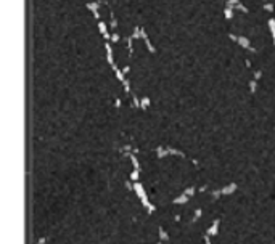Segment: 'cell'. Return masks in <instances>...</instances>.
Returning <instances> with one entry per match:
<instances>
[{"label": "cell", "instance_id": "13", "mask_svg": "<svg viewBox=\"0 0 275 244\" xmlns=\"http://www.w3.org/2000/svg\"><path fill=\"white\" fill-rule=\"evenodd\" d=\"M148 108H150V98H148V96H143L142 100H140V109L146 111Z\"/></svg>", "mask_w": 275, "mask_h": 244}, {"label": "cell", "instance_id": "19", "mask_svg": "<svg viewBox=\"0 0 275 244\" xmlns=\"http://www.w3.org/2000/svg\"><path fill=\"white\" fill-rule=\"evenodd\" d=\"M256 87H257V80H256V79H253V80L249 82V92L256 93Z\"/></svg>", "mask_w": 275, "mask_h": 244}, {"label": "cell", "instance_id": "25", "mask_svg": "<svg viewBox=\"0 0 275 244\" xmlns=\"http://www.w3.org/2000/svg\"><path fill=\"white\" fill-rule=\"evenodd\" d=\"M203 239H204V244H211V236L209 235H204V236H203Z\"/></svg>", "mask_w": 275, "mask_h": 244}, {"label": "cell", "instance_id": "11", "mask_svg": "<svg viewBox=\"0 0 275 244\" xmlns=\"http://www.w3.org/2000/svg\"><path fill=\"white\" fill-rule=\"evenodd\" d=\"M167 154H169V149H167V148H164V146L156 148V156H158V159H162V157L167 156Z\"/></svg>", "mask_w": 275, "mask_h": 244}, {"label": "cell", "instance_id": "18", "mask_svg": "<svg viewBox=\"0 0 275 244\" xmlns=\"http://www.w3.org/2000/svg\"><path fill=\"white\" fill-rule=\"evenodd\" d=\"M240 3H241L240 0H227V7H229V8H237Z\"/></svg>", "mask_w": 275, "mask_h": 244}, {"label": "cell", "instance_id": "3", "mask_svg": "<svg viewBox=\"0 0 275 244\" xmlns=\"http://www.w3.org/2000/svg\"><path fill=\"white\" fill-rule=\"evenodd\" d=\"M237 190H238L237 183H229V185H225V186L221 188V193H222V196H230V194H233Z\"/></svg>", "mask_w": 275, "mask_h": 244}, {"label": "cell", "instance_id": "7", "mask_svg": "<svg viewBox=\"0 0 275 244\" xmlns=\"http://www.w3.org/2000/svg\"><path fill=\"white\" fill-rule=\"evenodd\" d=\"M105 50H106V61L110 63V66L114 64V58H113V48H111V44L106 42L105 44Z\"/></svg>", "mask_w": 275, "mask_h": 244}, {"label": "cell", "instance_id": "22", "mask_svg": "<svg viewBox=\"0 0 275 244\" xmlns=\"http://www.w3.org/2000/svg\"><path fill=\"white\" fill-rule=\"evenodd\" d=\"M110 42H113V44H118L119 42V34H111V39H110Z\"/></svg>", "mask_w": 275, "mask_h": 244}, {"label": "cell", "instance_id": "12", "mask_svg": "<svg viewBox=\"0 0 275 244\" xmlns=\"http://www.w3.org/2000/svg\"><path fill=\"white\" fill-rule=\"evenodd\" d=\"M129 180L130 182H138V180H140V170H137V169H134L132 172H130L129 174Z\"/></svg>", "mask_w": 275, "mask_h": 244}, {"label": "cell", "instance_id": "9", "mask_svg": "<svg viewBox=\"0 0 275 244\" xmlns=\"http://www.w3.org/2000/svg\"><path fill=\"white\" fill-rule=\"evenodd\" d=\"M158 238H159V241H162V243L169 241V233L164 230V226H159L158 228Z\"/></svg>", "mask_w": 275, "mask_h": 244}, {"label": "cell", "instance_id": "5", "mask_svg": "<svg viewBox=\"0 0 275 244\" xmlns=\"http://www.w3.org/2000/svg\"><path fill=\"white\" fill-rule=\"evenodd\" d=\"M188 201H190V196H187L185 193H182V194L175 196L172 199V204H175V206H183V204H187Z\"/></svg>", "mask_w": 275, "mask_h": 244}, {"label": "cell", "instance_id": "20", "mask_svg": "<svg viewBox=\"0 0 275 244\" xmlns=\"http://www.w3.org/2000/svg\"><path fill=\"white\" fill-rule=\"evenodd\" d=\"M126 42H127V48H129V53H132V48H134V39L132 37H127L126 39Z\"/></svg>", "mask_w": 275, "mask_h": 244}, {"label": "cell", "instance_id": "16", "mask_svg": "<svg viewBox=\"0 0 275 244\" xmlns=\"http://www.w3.org/2000/svg\"><path fill=\"white\" fill-rule=\"evenodd\" d=\"M183 193H185L187 196H190V198H192V196H195V193H196V188H195V186H187Z\"/></svg>", "mask_w": 275, "mask_h": 244}, {"label": "cell", "instance_id": "23", "mask_svg": "<svg viewBox=\"0 0 275 244\" xmlns=\"http://www.w3.org/2000/svg\"><path fill=\"white\" fill-rule=\"evenodd\" d=\"M122 85H124V90H126V93H130V84H129V80L122 82Z\"/></svg>", "mask_w": 275, "mask_h": 244}, {"label": "cell", "instance_id": "4", "mask_svg": "<svg viewBox=\"0 0 275 244\" xmlns=\"http://www.w3.org/2000/svg\"><path fill=\"white\" fill-rule=\"evenodd\" d=\"M219 225H221V220L216 218L212 223H211V226L206 230V235H209V236H217L219 235Z\"/></svg>", "mask_w": 275, "mask_h": 244}, {"label": "cell", "instance_id": "28", "mask_svg": "<svg viewBox=\"0 0 275 244\" xmlns=\"http://www.w3.org/2000/svg\"><path fill=\"white\" fill-rule=\"evenodd\" d=\"M129 71H130V68H129V66H126V68L122 69V72H124V74H129Z\"/></svg>", "mask_w": 275, "mask_h": 244}, {"label": "cell", "instance_id": "17", "mask_svg": "<svg viewBox=\"0 0 275 244\" xmlns=\"http://www.w3.org/2000/svg\"><path fill=\"white\" fill-rule=\"evenodd\" d=\"M201 214H203V212H201V209H196V210H195V215L192 217V222H190V223H195V222H198V220L201 218Z\"/></svg>", "mask_w": 275, "mask_h": 244}, {"label": "cell", "instance_id": "29", "mask_svg": "<svg viewBox=\"0 0 275 244\" xmlns=\"http://www.w3.org/2000/svg\"><path fill=\"white\" fill-rule=\"evenodd\" d=\"M47 243V238H42L40 241H37V244H45Z\"/></svg>", "mask_w": 275, "mask_h": 244}, {"label": "cell", "instance_id": "14", "mask_svg": "<svg viewBox=\"0 0 275 244\" xmlns=\"http://www.w3.org/2000/svg\"><path fill=\"white\" fill-rule=\"evenodd\" d=\"M269 29H270V34H272L274 44H275V19H269Z\"/></svg>", "mask_w": 275, "mask_h": 244}, {"label": "cell", "instance_id": "10", "mask_svg": "<svg viewBox=\"0 0 275 244\" xmlns=\"http://www.w3.org/2000/svg\"><path fill=\"white\" fill-rule=\"evenodd\" d=\"M127 157L130 159V162H132V166H134V169H137V170H140V162H138V159H137V156L135 154H132L130 151H127Z\"/></svg>", "mask_w": 275, "mask_h": 244}, {"label": "cell", "instance_id": "2", "mask_svg": "<svg viewBox=\"0 0 275 244\" xmlns=\"http://www.w3.org/2000/svg\"><path fill=\"white\" fill-rule=\"evenodd\" d=\"M237 44L241 47V48H246V50H249V52H256V50L251 47L249 44V39L248 37H243V35H238V39H237Z\"/></svg>", "mask_w": 275, "mask_h": 244}, {"label": "cell", "instance_id": "24", "mask_svg": "<svg viewBox=\"0 0 275 244\" xmlns=\"http://www.w3.org/2000/svg\"><path fill=\"white\" fill-rule=\"evenodd\" d=\"M264 8H265V11H270V13H272V11H274V5H272V3H265Z\"/></svg>", "mask_w": 275, "mask_h": 244}, {"label": "cell", "instance_id": "15", "mask_svg": "<svg viewBox=\"0 0 275 244\" xmlns=\"http://www.w3.org/2000/svg\"><path fill=\"white\" fill-rule=\"evenodd\" d=\"M224 16H225V19H232L233 18V8H229V7H225V10H224Z\"/></svg>", "mask_w": 275, "mask_h": 244}, {"label": "cell", "instance_id": "26", "mask_svg": "<svg viewBox=\"0 0 275 244\" xmlns=\"http://www.w3.org/2000/svg\"><path fill=\"white\" fill-rule=\"evenodd\" d=\"M116 26H118L116 18H111V27H113V29H116Z\"/></svg>", "mask_w": 275, "mask_h": 244}, {"label": "cell", "instance_id": "1", "mask_svg": "<svg viewBox=\"0 0 275 244\" xmlns=\"http://www.w3.org/2000/svg\"><path fill=\"white\" fill-rule=\"evenodd\" d=\"M134 193H135V194H137V198L140 199L142 206L145 207L146 210H148V214H153V212L156 210V207H154L153 204L150 202V199H148V194H146L145 188H143V185H142L140 182H135V183H134Z\"/></svg>", "mask_w": 275, "mask_h": 244}, {"label": "cell", "instance_id": "27", "mask_svg": "<svg viewBox=\"0 0 275 244\" xmlns=\"http://www.w3.org/2000/svg\"><path fill=\"white\" fill-rule=\"evenodd\" d=\"M261 76H262V72H261V71H257V72H254V79H256V80H257V79L261 77Z\"/></svg>", "mask_w": 275, "mask_h": 244}, {"label": "cell", "instance_id": "8", "mask_svg": "<svg viewBox=\"0 0 275 244\" xmlns=\"http://www.w3.org/2000/svg\"><path fill=\"white\" fill-rule=\"evenodd\" d=\"M87 8H89V11L93 13V16L97 19L100 18V15H98V8H100V5H98L97 2H89V3H87Z\"/></svg>", "mask_w": 275, "mask_h": 244}, {"label": "cell", "instance_id": "21", "mask_svg": "<svg viewBox=\"0 0 275 244\" xmlns=\"http://www.w3.org/2000/svg\"><path fill=\"white\" fill-rule=\"evenodd\" d=\"M211 194H212L214 201H217V199H219V198H221V196H222V193H221V190H214L212 193H211Z\"/></svg>", "mask_w": 275, "mask_h": 244}, {"label": "cell", "instance_id": "30", "mask_svg": "<svg viewBox=\"0 0 275 244\" xmlns=\"http://www.w3.org/2000/svg\"><path fill=\"white\" fill-rule=\"evenodd\" d=\"M158 244H164V243H162V241H159V243H158Z\"/></svg>", "mask_w": 275, "mask_h": 244}, {"label": "cell", "instance_id": "6", "mask_svg": "<svg viewBox=\"0 0 275 244\" xmlns=\"http://www.w3.org/2000/svg\"><path fill=\"white\" fill-rule=\"evenodd\" d=\"M98 31H100V34L106 39V42H110L111 35H110V32H108V27H106V24H105L103 21H98Z\"/></svg>", "mask_w": 275, "mask_h": 244}, {"label": "cell", "instance_id": "31", "mask_svg": "<svg viewBox=\"0 0 275 244\" xmlns=\"http://www.w3.org/2000/svg\"><path fill=\"white\" fill-rule=\"evenodd\" d=\"M89 2H93V0H89Z\"/></svg>", "mask_w": 275, "mask_h": 244}]
</instances>
